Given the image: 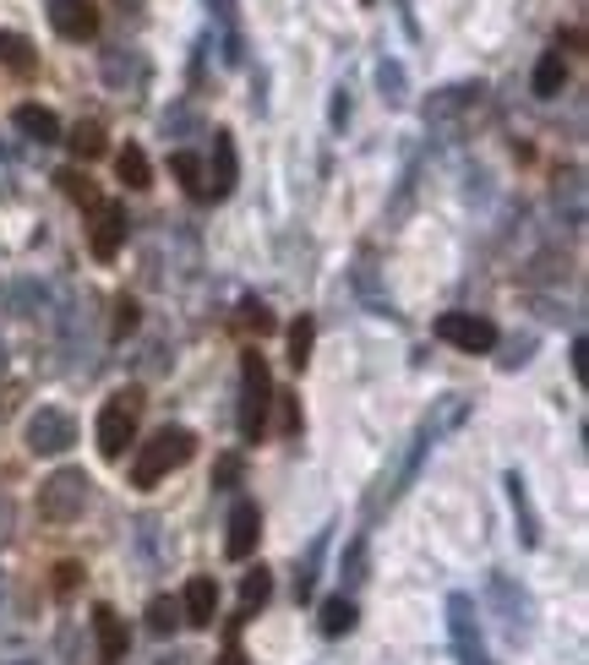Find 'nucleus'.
Masks as SVG:
<instances>
[{"label":"nucleus","mask_w":589,"mask_h":665,"mask_svg":"<svg viewBox=\"0 0 589 665\" xmlns=\"http://www.w3.org/2000/svg\"><path fill=\"white\" fill-rule=\"evenodd\" d=\"M191 453H197V437H191L186 426H164L158 437L143 442V453H137V464H132V486H137V492H153L164 475H175L180 464H191Z\"/></svg>","instance_id":"obj_1"},{"label":"nucleus","mask_w":589,"mask_h":665,"mask_svg":"<svg viewBox=\"0 0 589 665\" xmlns=\"http://www.w3.org/2000/svg\"><path fill=\"white\" fill-rule=\"evenodd\" d=\"M268 404H274V376H268V360L257 349L241 354V437L257 442L268 431Z\"/></svg>","instance_id":"obj_2"},{"label":"nucleus","mask_w":589,"mask_h":665,"mask_svg":"<svg viewBox=\"0 0 589 665\" xmlns=\"http://www.w3.org/2000/svg\"><path fill=\"white\" fill-rule=\"evenodd\" d=\"M137 420H143V393L137 387H121L99 409V453L104 459H126V448L137 442Z\"/></svg>","instance_id":"obj_3"},{"label":"nucleus","mask_w":589,"mask_h":665,"mask_svg":"<svg viewBox=\"0 0 589 665\" xmlns=\"http://www.w3.org/2000/svg\"><path fill=\"white\" fill-rule=\"evenodd\" d=\"M82 507H88V475L82 470H60L38 486V512L49 523H71V518H82Z\"/></svg>","instance_id":"obj_4"},{"label":"nucleus","mask_w":589,"mask_h":665,"mask_svg":"<svg viewBox=\"0 0 589 665\" xmlns=\"http://www.w3.org/2000/svg\"><path fill=\"white\" fill-rule=\"evenodd\" d=\"M437 338L453 343V349H464V354H486V349H497V323H486L475 312H442Z\"/></svg>","instance_id":"obj_5"},{"label":"nucleus","mask_w":589,"mask_h":665,"mask_svg":"<svg viewBox=\"0 0 589 665\" xmlns=\"http://www.w3.org/2000/svg\"><path fill=\"white\" fill-rule=\"evenodd\" d=\"M71 442H77V426H71L66 409H38L27 420V448L33 453H66Z\"/></svg>","instance_id":"obj_6"},{"label":"nucleus","mask_w":589,"mask_h":665,"mask_svg":"<svg viewBox=\"0 0 589 665\" xmlns=\"http://www.w3.org/2000/svg\"><path fill=\"white\" fill-rule=\"evenodd\" d=\"M49 27H55L60 38L82 44V38L99 33V5H93V0H49Z\"/></svg>","instance_id":"obj_7"},{"label":"nucleus","mask_w":589,"mask_h":665,"mask_svg":"<svg viewBox=\"0 0 589 665\" xmlns=\"http://www.w3.org/2000/svg\"><path fill=\"white\" fill-rule=\"evenodd\" d=\"M88 213H93L88 246H93V257H99V262H110V257L121 251V240H126V218H121V207H115V202H104V196H99Z\"/></svg>","instance_id":"obj_8"},{"label":"nucleus","mask_w":589,"mask_h":665,"mask_svg":"<svg viewBox=\"0 0 589 665\" xmlns=\"http://www.w3.org/2000/svg\"><path fill=\"white\" fill-rule=\"evenodd\" d=\"M257 540H263V512H257V501H235V512H230V540H224L230 562H246V556L257 551Z\"/></svg>","instance_id":"obj_9"},{"label":"nucleus","mask_w":589,"mask_h":665,"mask_svg":"<svg viewBox=\"0 0 589 665\" xmlns=\"http://www.w3.org/2000/svg\"><path fill=\"white\" fill-rule=\"evenodd\" d=\"M93 639H99V661H104V665L126 661L132 633H126V622H121V611H115V606H99V611H93Z\"/></svg>","instance_id":"obj_10"},{"label":"nucleus","mask_w":589,"mask_h":665,"mask_svg":"<svg viewBox=\"0 0 589 665\" xmlns=\"http://www.w3.org/2000/svg\"><path fill=\"white\" fill-rule=\"evenodd\" d=\"M180 617L191 628H213V617H219V584L213 578H191L186 595H180Z\"/></svg>","instance_id":"obj_11"},{"label":"nucleus","mask_w":589,"mask_h":665,"mask_svg":"<svg viewBox=\"0 0 589 665\" xmlns=\"http://www.w3.org/2000/svg\"><path fill=\"white\" fill-rule=\"evenodd\" d=\"M16 132L22 137H33V143H60V121L49 115V110H38V104H16Z\"/></svg>","instance_id":"obj_12"},{"label":"nucleus","mask_w":589,"mask_h":665,"mask_svg":"<svg viewBox=\"0 0 589 665\" xmlns=\"http://www.w3.org/2000/svg\"><path fill=\"white\" fill-rule=\"evenodd\" d=\"M115 174H121L132 191H147V185H153V165H147V154L137 143H126V148L115 154Z\"/></svg>","instance_id":"obj_13"},{"label":"nucleus","mask_w":589,"mask_h":665,"mask_svg":"<svg viewBox=\"0 0 589 665\" xmlns=\"http://www.w3.org/2000/svg\"><path fill=\"white\" fill-rule=\"evenodd\" d=\"M169 174L186 185V196L208 202V180H202V159H197V154H169Z\"/></svg>","instance_id":"obj_14"},{"label":"nucleus","mask_w":589,"mask_h":665,"mask_svg":"<svg viewBox=\"0 0 589 665\" xmlns=\"http://www.w3.org/2000/svg\"><path fill=\"white\" fill-rule=\"evenodd\" d=\"M563 82H568V60H563V55H546V60L535 66V93H541V99H557Z\"/></svg>","instance_id":"obj_15"},{"label":"nucleus","mask_w":589,"mask_h":665,"mask_svg":"<svg viewBox=\"0 0 589 665\" xmlns=\"http://www.w3.org/2000/svg\"><path fill=\"white\" fill-rule=\"evenodd\" d=\"M268 595H274V573H246V584H241V617H252V611H263L268 606Z\"/></svg>","instance_id":"obj_16"},{"label":"nucleus","mask_w":589,"mask_h":665,"mask_svg":"<svg viewBox=\"0 0 589 665\" xmlns=\"http://www.w3.org/2000/svg\"><path fill=\"white\" fill-rule=\"evenodd\" d=\"M349 628H355V600H344V595L322 600V633L338 639V633H349Z\"/></svg>","instance_id":"obj_17"},{"label":"nucleus","mask_w":589,"mask_h":665,"mask_svg":"<svg viewBox=\"0 0 589 665\" xmlns=\"http://www.w3.org/2000/svg\"><path fill=\"white\" fill-rule=\"evenodd\" d=\"M219 180L208 185V196H230L235 191V143H230V132H219Z\"/></svg>","instance_id":"obj_18"},{"label":"nucleus","mask_w":589,"mask_h":665,"mask_svg":"<svg viewBox=\"0 0 589 665\" xmlns=\"http://www.w3.org/2000/svg\"><path fill=\"white\" fill-rule=\"evenodd\" d=\"M55 180H60V191H66L71 202H82V207H93V202H99V185H93L82 169H60Z\"/></svg>","instance_id":"obj_19"},{"label":"nucleus","mask_w":589,"mask_h":665,"mask_svg":"<svg viewBox=\"0 0 589 665\" xmlns=\"http://www.w3.org/2000/svg\"><path fill=\"white\" fill-rule=\"evenodd\" d=\"M0 60H5L16 77H27V71H33V49H27V38H16V33H0Z\"/></svg>","instance_id":"obj_20"},{"label":"nucleus","mask_w":589,"mask_h":665,"mask_svg":"<svg viewBox=\"0 0 589 665\" xmlns=\"http://www.w3.org/2000/svg\"><path fill=\"white\" fill-rule=\"evenodd\" d=\"M66 143H71V154H77V159H99V154L110 148V143H104V132H99L93 121H88V126H77Z\"/></svg>","instance_id":"obj_21"},{"label":"nucleus","mask_w":589,"mask_h":665,"mask_svg":"<svg viewBox=\"0 0 589 665\" xmlns=\"http://www.w3.org/2000/svg\"><path fill=\"white\" fill-rule=\"evenodd\" d=\"M175 622H180V600H164V595H158V600L147 606V628L164 639V633H175Z\"/></svg>","instance_id":"obj_22"},{"label":"nucleus","mask_w":589,"mask_h":665,"mask_svg":"<svg viewBox=\"0 0 589 665\" xmlns=\"http://www.w3.org/2000/svg\"><path fill=\"white\" fill-rule=\"evenodd\" d=\"M311 338H316V328H311V317H300L290 328V365L300 371L305 360H311Z\"/></svg>","instance_id":"obj_23"},{"label":"nucleus","mask_w":589,"mask_h":665,"mask_svg":"<svg viewBox=\"0 0 589 665\" xmlns=\"http://www.w3.org/2000/svg\"><path fill=\"white\" fill-rule=\"evenodd\" d=\"M241 323H246V328L257 332V338H263V332H274V328H279V323H274V312H268L263 301H246V306H241Z\"/></svg>","instance_id":"obj_24"},{"label":"nucleus","mask_w":589,"mask_h":665,"mask_svg":"<svg viewBox=\"0 0 589 665\" xmlns=\"http://www.w3.org/2000/svg\"><path fill=\"white\" fill-rule=\"evenodd\" d=\"M219 665H246V655H241V617H235L230 633H224V655H219Z\"/></svg>","instance_id":"obj_25"},{"label":"nucleus","mask_w":589,"mask_h":665,"mask_svg":"<svg viewBox=\"0 0 589 665\" xmlns=\"http://www.w3.org/2000/svg\"><path fill=\"white\" fill-rule=\"evenodd\" d=\"M137 332V301H115V338Z\"/></svg>","instance_id":"obj_26"},{"label":"nucleus","mask_w":589,"mask_h":665,"mask_svg":"<svg viewBox=\"0 0 589 665\" xmlns=\"http://www.w3.org/2000/svg\"><path fill=\"white\" fill-rule=\"evenodd\" d=\"M77 578H82V567H77V562H60V567H55V589H60V595H71V589H77Z\"/></svg>","instance_id":"obj_27"},{"label":"nucleus","mask_w":589,"mask_h":665,"mask_svg":"<svg viewBox=\"0 0 589 665\" xmlns=\"http://www.w3.org/2000/svg\"><path fill=\"white\" fill-rule=\"evenodd\" d=\"M274 398L285 404V437H294V431H300V409H294V398L290 393H274Z\"/></svg>","instance_id":"obj_28"}]
</instances>
